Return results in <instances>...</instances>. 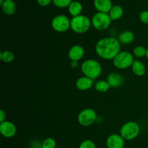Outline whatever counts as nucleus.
Wrapping results in <instances>:
<instances>
[{"instance_id":"nucleus-5","label":"nucleus","mask_w":148,"mask_h":148,"mask_svg":"<svg viewBox=\"0 0 148 148\" xmlns=\"http://www.w3.org/2000/svg\"><path fill=\"white\" fill-rule=\"evenodd\" d=\"M140 132V125L133 121L125 123L120 130V134L125 140H134L138 137Z\"/></svg>"},{"instance_id":"nucleus-16","label":"nucleus","mask_w":148,"mask_h":148,"mask_svg":"<svg viewBox=\"0 0 148 148\" xmlns=\"http://www.w3.org/2000/svg\"><path fill=\"white\" fill-rule=\"evenodd\" d=\"M118 40L121 44H130L134 40V34L130 30H124L119 34Z\"/></svg>"},{"instance_id":"nucleus-19","label":"nucleus","mask_w":148,"mask_h":148,"mask_svg":"<svg viewBox=\"0 0 148 148\" xmlns=\"http://www.w3.org/2000/svg\"><path fill=\"white\" fill-rule=\"evenodd\" d=\"M124 14V10L120 5H114L110 10L109 14L111 20H118L121 18Z\"/></svg>"},{"instance_id":"nucleus-23","label":"nucleus","mask_w":148,"mask_h":148,"mask_svg":"<svg viewBox=\"0 0 148 148\" xmlns=\"http://www.w3.org/2000/svg\"><path fill=\"white\" fill-rule=\"evenodd\" d=\"M56 143L54 139L49 138L45 139L41 144V148H56Z\"/></svg>"},{"instance_id":"nucleus-26","label":"nucleus","mask_w":148,"mask_h":148,"mask_svg":"<svg viewBox=\"0 0 148 148\" xmlns=\"http://www.w3.org/2000/svg\"><path fill=\"white\" fill-rule=\"evenodd\" d=\"M140 20L144 24L148 25V11L147 10H144V11L141 12L140 14Z\"/></svg>"},{"instance_id":"nucleus-20","label":"nucleus","mask_w":148,"mask_h":148,"mask_svg":"<svg viewBox=\"0 0 148 148\" xmlns=\"http://www.w3.org/2000/svg\"><path fill=\"white\" fill-rule=\"evenodd\" d=\"M111 86L108 84V82L105 80H100L95 83V88L98 92H106L110 89Z\"/></svg>"},{"instance_id":"nucleus-14","label":"nucleus","mask_w":148,"mask_h":148,"mask_svg":"<svg viewBox=\"0 0 148 148\" xmlns=\"http://www.w3.org/2000/svg\"><path fill=\"white\" fill-rule=\"evenodd\" d=\"M93 85V79L86 76L80 77L76 81V87L78 90L82 91L90 89Z\"/></svg>"},{"instance_id":"nucleus-30","label":"nucleus","mask_w":148,"mask_h":148,"mask_svg":"<svg viewBox=\"0 0 148 148\" xmlns=\"http://www.w3.org/2000/svg\"><path fill=\"white\" fill-rule=\"evenodd\" d=\"M146 58L148 59V48L147 49V53H146Z\"/></svg>"},{"instance_id":"nucleus-13","label":"nucleus","mask_w":148,"mask_h":148,"mask_svg":"<svg viewBox=\"0 0 148 148\" xmlns=\"http://www.w3.org/2000/svg\"><path fill=\"white\" fill-rule=\"evenodd\" d=\"M107 82L110 85L111 88H119L121 86L124 82V77L119 73L113 72L109 74L107 77Z\"/></svg>"},{"instance_id":"nucleus-24","label":"nucleus","mask_w":148,"mask_h":148,"mask_svg":"<svg viewBox=\"0 0 148 148\" xmlns=\"http://www.w3.org/2000/svg\"><path fill=\"white\" fill-rule=\"evenodd\" d=\"M72 1H73L72 0H52L53 4L59 8L69 7V6L70 5Z\"/></svg>"},{"instance_id":"nucleus-1","label":"nucleus","mask_w":148,"mask_h":148,"mask_svg":"<svg viewBox=\"0 0 148 148\" xmlns=\"http://www.w3.org/2000/svg\"><path fill=\"white\" fill-rule=\"evenodd\" d=\"M97 55L105 60H114L121 51V43L114 37L101 38L97 42L95 47Z\"/></svg>"},{"instance_id":"nucleus-3","label":"nucleus","mask_w":148,"mask_h":148,"mask_svg":"<svg viewBox=\"0 0 148 148\" xmlns=\"http://www.w3.org/2000/svg\"><path fill=\"white\" fill-rule=\"evenodd\" d=\"M91 25V20L83 14L72 17L71 20V29L77 34L86 33L90 29Z\"/></svg>"},{"instance_id":"nucleus-25","label":"nucleus","mask_w":148,"mask_h":148,"mask_svg":"<svg viewBox=\"0 0 148 148\" xmlns=\"http://www.w3.org/2000/svg\"><path fill=\"white\" fill-rule=\"evenodd\" d=\"M79 148H96V146L92 140H86L81 143Z\"/></svg>"},{"instance_id":"nucleus-12","label":"nucleus","mask_w":148,"mask_h":148,"mask_svg":"<svg viewBox=\"0 0 148 148\" xmlns=\"http://www.w3.org/2000/svg\"><path fill=\"white\" fill-rule=\"evenodd\" d=\"M94 7L99 12L109 13L113 7L111 0H94Z\"/></svg>"},{"instance_id":"nucleus-15","label":"nucleus","mask_w":148,"mask_h":148,"mask_svg":"<svg viewBox=\"0 0 148 148\" xmlns=\"http://www.w3.org/2000/svg\"><path fill=\"white\" fill-rule=\"evenodd\" d=\"M3 12L7 15H12L14 14L17 9L16 3L13 0H4V3L1 5Z\"/></svg>"},{"instance_id":"nucleus-9","label":"nucleus","mask_w":148,"mask_h":148,"mask_svg":"<svg viewBox=\"0 0 148 148\" xmlns=\"http://www.w3.org/2000/svg\"><path fill=\"white\" fill-rule=\"evenodd\" d=\"M0 133L6 138H12L17 133V127L10 121L0 123Z\"/></svg>"},{"instance_id":"nucleus-22","label":"nucleus","mask_w":148,"mask_h":148,"mask_svg":"<svg viewBox=\"0 0 148 148\" xmlns=\"http://www.w3.org/2000/svg\"><path fill=\"white\" fill-rule=\"evenodd\" d=\"M147 53V49L143 46H137L133 50V55L137 58H143L145 56Z\"/></svg>"},{"instance_id":"nucleus-21","label":"nucleus","mask_w":148,"mask_h":148,"mask_svg":"<svg viewBox=\"0 0 148 148\" xmlns=\"http://www.w3.org/2000/svg\"><path fill=\"white\" fill-rule=\"evenodd\" d=\"M0 59L4 63H11L14 60V55L10 51H1Z\"/></svg>"},{"instance_id":"nucleus-2","label":"nucleus","mask_w":148,"mask_h":148,"mask_svg":"<svg viewBox=\"0 0 148 148\" xmlns=\"http://www.w3.org/2000/svg\"><path fill=\"white\" fill-rule=\"evenodd\" d=\"M81 71L85 76L95 79L101 76L102 73V66L95 59H87L81 65Z\"/></svg>"},{"instance_id":"nucleus-10","label":"nucleus","mask_w":148,"mask_h":148,"mask_svg":"<svg viewBox=\"0 0 148 148\" xmlns=\"http://www.w3.org/2000/svg\"><path fill=\"white\" fill-rule=\"evenodd\" d=\"M124 139L121 134H112L108 136L106 140V145L108 148H124Z\"/></svg>"},{"instance_id":"nucleus-8","label":"nucleus","mask_w":148,"mask_h":148,"mask_svg":"<svg viewBox=\"0 0 148 148\" xmlns=\"http://www.w3.org/2000/svg\"><path fill=\"white\" fill-rule=\"evenodd\" d=\"M97 114L92 108H85L81 111L77 116V121L82 127H90L95 122Z\"/></svg>"},{"instance_id":"nucleus-4","label":"nucleus","mask_w":148,"mask_h":148,"mask_svg":"<svg viewBox=\"0 0 148 148\" xmlns=\"http://www.w3.org/2000/svg\"><path fill=\"white\" fill-rule=\"evenodd\" d=\"M134 62L133 53L123 51H120L113 60L114 66L119 69H126L130 67Z\"/></svg>"},{"instance_id":"nucleus-17","label":"nucleus","mask_w":148,"mask_h":148,"mask_svg":"<svg viewBox=\"0 0 148 148\" xmlns=\"http://www.w3.org/2000/svg\"><path fill=\"white\" fill-rule=\"evenodd\" d=\"M131 67L133 73L137 77L143 76L146 72L145 65L139 60H134Z\"/></svg>"},{"instance_id":"nucleus-29","label":"nucleus","mask_w":148,"mask_h":148,"mask_svg":"<svg viewBox=\"0 0 148 148\" xmlns=\"http://www.w3.org/2000/svg\"><path fill=\"white\" fill-rule=\"evenodd\" d=\"M78 65H79V64H78V62H75V61H71L70 66L72 68H73V69H75V68L77 67Z\"/></svg>"},{"instance_id":"nucleus-28","label":"nucleus","mask_w":148,"mask_h":148,"mask_svg":"<svg viewBox=\"0 0 148 148\" xmlns=\"http://www.w3.org/2000/svg\"><path fill=\"white\" fill-rule=\"evenodd\" d=\"M6 118H7V114L4 110H1L0 111V123L4 122L6 121Z\"/></svg>"},{"instance_id":"nucleus-27","label":"nucleus","mask_w":148,"mask_h":148,"mask_svg":"<svg viewBox=\"0 0 148 148\" xmlns=\"http://www.w3.org/2000/svg\"><path fill=\"white\" fill-rule=\"evenodd\" d=\"M38 4L41 7H46L52 2V0H37Z\"/></svg>"},{"instance_id":"nucleus-6","label":"nucleus","mask_w":148,"mask_h":148,"mask_svg":"<svg viewBox=\"0 0 148 148\" xmlns=\"http://www.w3.org/2000/svg\"><path fill=\"white\" fill-rule=\"evenodd\" d=\"M111 19L108 13L99 12L95 13L92 17L91 23L95 29L98 30H105L109 27L111 23Z\"/></svg>"},{"instance_id":"nucleus-7","label":"nucleus","mask_w":148,"mask_h":148,"mask_svg":"<svg viewBox=\"0 0 148 148\" xmlns=\"http://www.w3.org/2000/svg\"><path fill=\"white\" fill-rule=\"evenodd\" d=\"M52 28L58 33H64L71 28V20L64 14L55 16L51 21Z\"/></svg>"},{"instance_id":"nucleus-18","label":"nucleus","mask_w":148,"mask_h":148,"mask_svg":"<svg viewBox=\"0 0 148 148\" xmlns=\"http://www.w3.org/2000/svg\"><path fill=\"white\" fill-rule=\"evenodd\" d=\"M68 11L73 17L80 15L82 11V4L78 1H73L68 7Z\"/></svg>"},{"instance_id":"nucleus-11","label":"nucleus","mask_w":148,"mask_h":148,"mask_svg":"<svg viewBox=\"0 0 148 148\" xmlns=\"http://www.w3.org/2000/svg\"><path fill=\"white\" fill-rule=\"evenodd\" d=\"M85 55V49L80 45H74L69 49L68 52V56L71 61L81 60Z\"/></svg>"}]
</instances>
